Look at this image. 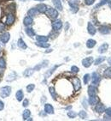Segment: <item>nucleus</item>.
Instances as JSON below:
<instances>
[{
    "instance_id": "nucleus-1",
    "label": "nucleus",
    "mask_w": 111,
    "mask_h": 121,
    "mask_svg": "<svg viewBox=\"0 0 111 121\" xmlns=\"http://www.w3.org/2000/svg\"><path fill=\"white\" fill-rule=\"evenodd\" d=\"M45 14H46L49 17H51V18H52V19L57 18L58 15H59L58 14L57 9H54V8H51V7H47Z\"/></svg>"
},
{
    "instance_id": "nucleus-2",
    "label": "nucleus",
    "mask_w": 111,
    "mask_h": 121,
    "mask_svg": "<svg viewBox=\"0 0 111 121\" xmlns=\"http://www.w3.org/2000/svg\"><path fill=\"white\" fill-rule=\"evenodd\" d=\"M79 0H68V4L71 7V11L73 13H76L79 10Z\"/></svg>"
},
{
    "instance_id": "nucleus-3",
    "label": "nucleus",
    "mask_w": 111,
    "mask_h": 121,
    "mask_svg": "<svg viewBox=\"0 0 111 121\" xmlns=\"http://www.w3.org/2000/svg\"><path fill=\"white\" fill-rule=\"evenodd\" d=\"M10 94H11V87L5 86L0 89V96L2 98H7L8 96L10 95Z\"/></svg>"
},
{
    "instance_id": "nucleus-4",
    "label": "nucleus",
    "mask_w": 111,
    "mask_h": 121,
    "mask_svg": "<svg viewBox=\"0 0 111 121\" xmlns=\"http://www.w3.org/2000/svg\"><path fill=\"white\" fill-rule=\"evenodd\" d=\"M71 81H72V83H73V86H74V91H79V89H80V88H81L80 80H79L78 77H74L71 79Z\"/></svg>"
},
{
    "instance_id": "nucleus-5",
    "label": "nucleus",
    "mask_w": 111,
    "mask_h": 121,
    "mask_svg": "<svg viewBox=\"0 0 111 121\" xmlns=\"http://www.w3.org/2000/svg\"><path fill=\"white\" fill-rule=\"evenodd\" d=\"M93 61H94V59H93L92 57H87V58H84L82 60V65H83L84 67L89 68L93 64Z\"/></svg>"
},
{
    "instance_id": "nucleus-6",
    "label": "nucleus",
    "mask_w": 111,
    "mask_h": 121,
    "mask_svg": "<svg viewBox=\"0 0 111 121\" xmlns=\"http://www.w3.org/2000/svg\"><path fill=\"white\" fill-rule=\"evenodd\" d=\"M62 28H63V22L59 19L58 20H55L52 22V28L55 31H59Z\"/></svg>"
},
{
    "instance_id": "nucleus-7",
    "label": "nucleus",
    "mask_w": 111,
    "mask_h": 121,
    "mask_svg": "<svg viewBox=\"0 0 111 121\" xmlns=\"http://www.w3.org/2000/svg\"><path fill=\"white\" fill-rule=\"evenodd\" d=\"M9 39H10V35H9V33H8V32L3 33L2 35H0V40H1V42L4 43V44H6L9 40Z\"/></svg>"
},
{
    "instance_id": "nucleus-8",
    "label": "nucleus",
    "mask_w": 111,
    "mask_h": 121,
    "mask_svg": "<svg viewBox=\"0 0 111 121\" xmlns=\"http://www.w3.org/2000/svg\"><path fill=\"white\" fill-rule=\"evenodd\" d=\"M101 81V77L100 75L97 72H93L92 73V84L93 85H98Z\"/></svg>"
},
{
    "instance_id": "nucleus-9",
    "label": "nucleus",
    "mask_w": 111,
    "mask_h": 121,
    "mask_svg": "<svg viewBox=\"0 0 111 121\" xmlns=\"http://www.w3.org/2000/svg\"><path fill=\"white\" fill-rule=\"evenodd\" d=\"M15 21H16L15 15L12 14V13H9L7 15V18H6V24L7 25H12L15 22Z\"/></svg>"
},
{
    "instance_id": "nucleus-10",
    "label": "nucleus",
    "mask_w": 111,
    "mask_h": 121,
    "mask_svg": "<svg viewBox=\"0 0 111 121\" xmlns=\"http://www.w3.org/2000/svg\"><path fill=\"white\" fill-rule=\"evenodd\" d=\"M95 110L96 112H98V113H103V112H105V110H106V107L102 103H97V105L95 107Z\"/></svg>"
},
{
    "instance_id": "nucleus-11",
    "label": "nucleus",
    "mask_w": 111,
    "mask_h": 121,
    "mask_svg": "<svg viewBox=\"0 0 111 121\" xmlns=\"http://www.w3.org/2000/svg\"><path fill=\"white\" fill-rule=\"evenodd\" d=\"M97 93V89L94 85H91V86L88 87V95H89V96L96 95Z\"/></svg>"
},
{
    "instance_id": "nucleus-12",
    "label": "nucleus",
    "mask_w": 111,
    "mask_h": 121,
    "mask_svg": "<svg viewBox=\"0 0 111 121\" xmlns=\"http://www.w3.org/2000/svg\"><path fill=\"white\" fill-rule=\"evenodd\" d=\"M87 31L91 35H94L96 34V32H97V29H96V28L94 27V25H92L91 22H88Z\"/></svg>"
},
{
    "instance_id": "nucleus-13",
    "label": "nucleus",
    "mask_w": 111,
    "mask_h": 121,
    "mask_svg": "<svg viewBox=\"0 0 111 121\" xmlns=\"http://www.w3.org/2000/svg\"><path fill=\"white\" fill-rule=\"evenodd\" d=\"M98 31H99L100 34H102V35H108V34H109L110 33V28L108 27V26H101L99 28V29H98Z\"/></svg>"
},
{
    "instance_id": "nucleus-14",
    "label": "nucleus",
    "mask_w": 111,
    "mask_h": 121,
    "mask_svg": "<svg viewBox=\"0 0 111 121\" xmlns=\"http://www.w3.org/2000/svg\"><path fill=\"white\" fill-rule=\"evenodd\" d=\"M98 102H99V98L97 97V95L90 96V98H89V104H90V105H91V106L97 105Z\"/></svg>"
},
{
    "instance_id": "nucleus-15",
    "label": "nucleus",
    "mask_w": 111,
    "mask_h": 121,
    "mask_svg": "<svg viewBox=\"0 0 111 121\" xmlns=\"http://www.w3.org/2000/svg\"><path fill=\"white\" fill-rule=\"evenodd\" d=\"M49 64V61L48 60H44L42 63L39 64L38 65H36L33 69H34V70H40V69H42V68H44V67H46L47 65H48Z\"/></svg>"
},
{
    "instance_id": "nucleus-16",
    "label": "nucleus",
    "mask_w": 111,
    "mask_h": 121,
    "mask_svg": "<svg viewBox=\"0 0 111 121\" xmlns=\"http://www.w3.org/2000/svg\"><path fill=\"white\" fill-rule=\"evenodd\" d=\"M44 112L48 114H53L54 113V108L51 104H45L44 105Z\"/></svg>"
},
{
    "instance_id": "nucleus-17",
    "label": "nucleus",
    "mask_w": 111,
    "mask_h": 121,
    "mask_svg": "<svg viewBox=\"0 0 111 121\" xmlns=\"http://www.w3.org/2000/svg\"><path fill=\"white\" fill-rule=\"evenodd\" d=\"M52 3H53V4L56 7V9H57L58 10H60V11L63 10V4H62L61 0H52Z\"/></svg>"
},
{
    "instance_id": "nucleus-18",
    "label": "nucleus",
    "mask_w": 111,
    "mask_h": 121,
    "mask_svg": "<svg viewBox=\"0 0 111 121\" xmlns=\"http://www.w3.org/2000/svg\"><path fill=\"white\" fill-rule=\"evenodd\" d=\"M16 77H17V74H16L15 71H11V72L8 75L7 78H6V81L7 82H13L16 79Z\"/></svg>"
},
{
    "instance_id": "nucleus-19",
    "label": "nucleus",
    "mask_w": 111,
    "mask_h": 121,
    "mask_svg": "<svg viewBox=\"0 0 111 121\" xmlns=\"http://www.w3.org/2000/svg\"><path fill=\"white\" fill-rule=\"evenodd\" d=\"M32 22H33V20H32V17H31V16H26L25 18H24V20H23V24L25 26H27V27L32 25Z\"/></svg>"
},
{
    "instance_id": "nucleus-20",
    "label": "nucleus",
    "mask_w": 111,
    "mask_h": 121,
    "mask_svg": "<svg viewBox=\"0 0 111 121\" xmlns=\"http://www.w3.org/2000/svg\"><path fill=\"white\" fill-rule=\"evenodd\" d=\"M109 48V45L108 43H103V45H101L98 48V52L99 53H104V52H106L107 50Z\"/></svg>"
},
{
    "instance_id": "nucleus-21",
    "label": "nucleus",
    "mask_w": 111,
    "mask_h": 121,
    "mask_svg": "<svg viewBox=\"0 0 111 121\" xmlns=\"http://www.w3.org/2000/svg\"><path fill=\"white\" fill-rule=\"evenodd\" d=\"M39 13H40V11L38 10L37 8H32V9H30L29 10H28V15L32 17V16H36Z\"/></svg>"
},
{
    "instance_id": "nucleus-22",
    "label": "nucleus",
    "mask_w": 111,
    "mask_h": 121,
    "mask_svg": "<svg viewBox=\"0 0 111 121\" xmlns=\"http://www.w3.org/2000/svg\"><path fill=\"white\" fill-rule=\"evenodd\" d=\"M23 97H24V94H23V91L21 90V89H20V90H18L16 92V98L18 101H21V100H23Z\"/></svg>"
},
{
    "instance_id": "nucleus-23",
    "label": "nucleus",
    "mask_w": 111,
    "mask_h": 121,
    "mask_svg": "<svg viewBox=\"0 0 111 121\" xmlns=\"http://www.w3.org/2000/svg\"><path fill=\"white\" fill-rule=\"evenodd\" d=\"M105 4L110 5L111 4V0H101L99 4H97L95 6V9H98L99 7L103 6V5H105Z\"/></svg>"
},
{
    "instance_id": "nucleus-24",
    "label": "nucleus",
    "mask_w": 111,
    "mask_h": 121,
    "mask_svg": "<svg viewBox=\"0 0 111 121\" xmlns=\"http://www.w3.org/2000/svg\"><path fill=\"white\" fill-rule=\"evenodd\" d=\"M36 8H37L38 10H39L40 13H45V11H46V9H47V6L45 4H38Z\"/></svg>"
},
{
    "instance_id": "nucleus-25",
    "label": "nucleus",
    "mask_w": 111,
    "mask_h": 121,
    "mask_svg": "<svg viewBox=\"0 0 111 121\" xmlns=\"http://www.w3.org/2000/svg\"><path fill=\"white\" fill-rule=\"evenodd\" d=\"M58 67H59V65H55V66H53L51 69H50V70H49L48 71L45 73V75H44V76H45V78H48V77H51V75H52V73L55 71V70H56Z\"/></svg>"
},
{
    "instance_id": "nucleus-26",
    "label": "nucleus",
    "mask_w": 111,
    "mask_h": 121,
    "mask_svg": "<svg viewBox=\"0 0 111 121\" xmlns=\"http://www.w3.org/2000/svg\"><path fill=\"white\" fill-rule=\"evenodd\" d=\"M33 72H34V69H32V68H28V69H27V70H25L23 72V76L26 77H31L32 74H33Z\"/></svg>"
},
{
    "instance_id": "nucleus-27",
    "label": "nucleus",
    "mask_w": 111,
    "mask_h": 121,
    "mask_svg": "<svg viewBox=\"0 0 111 121\" xmlns=\"http://www.w3.org/2000/svg\"><path fill=\"white\" fill-rule=\"evenodd\" d=\"M17 46H18L21 49H27V45H26V43L24 42V40L21 39V38H20L18 40V41H17Z\"/></svg>"
},
{
    "instance_id": "nucleus-28",
    "label": "nucleus",
    "mask_w": 111,
    "mask_h": 121,
    "mask_svg": "<svg viewBox=\"0 0 111 121\" xmlns=\"http://www.w3.org/2000/svg\"><path fill=\"white\" fill-rule=\"evenodd\" d=\"M25 32H26V34L29 36V37H33V36L35 35L34 30H33L32 28H27L25 29Z\"/></svg>"
},
{
    "instance_id": "nucleus-29",
    "label": "nucleus",
    "mask_w": 111,
    "mask_h": 121,
    "mask_svg": "<svg viewBox=\"0 0 111 121\" xmlns=\"http://www.w3.org/2000/svg\"><path fill=\"white\" fill-rule=\"evenodd\" d=\"M96 44H97V42H96V40L90 39V40H87V42H86V47H87L88 48H92V47H95Z\"/></svg>"
},
{
    "instance_id": "nucleus-30",
    "label": "nucleus",
    "mask_w": 111,
    "mask_h": 121,
    "mask_svg": "<svg viewBox=\"0 0 111 121\" xmlns=\"http://www.w3.org/2000/svg\"><path fill=\"white\" fill-rule=\"evenodd\" d=\"M6 67V63L5 60L3 58H0V73L4 72V70Z\"/></svg>"
},
{
    "instance_id": "nucleus-31",
    "label": "nucleus",
    "mask_w": 111,
    "mask_h": 121,
    "mask_svg": "<svg viewBox=\"0 0 111 121\" xmlns=\"http://www.w3.org/2000/svg\"><path fill=\"white\" fill-rule=\"evenodd\" d=\"M49 38L47 36H44V35H38L36 36V40L39 42H47Z\"/></svg>"
},
{
    "instance_id": "nucleus-32",
    "label": "nucleus",
    "mask_w": 111,
    "mask_h": 121,
    "mask_svg": "<svg viewBox=\"0 0 111 121\" xmlns=\"http://www.w3.org/2000/svg\"><path fill=\"white\" fill-rule=\"evenodd\" d=\"M106 59V58L105 57H103V56H102V57H98V58L96 59L95 61H94V65H100V64H102L104 60Z\"/></svg>"
},
{
    "instance_id": "nucleus-33",
    "label": "nucleus",
    "mask_w": 111,
    "mask_h": 121,
    "mask_svg": "<svg viewBox=\"0 0 111 121\" xmlns=\"http://www.w3.org/2000/svg\"><path fill=\"white\" fill-rule=\"evenodd\" d=\"M103 76H104V77H106V78H111V67L107 68L106 70H104Z\"/></svg>"
},
{
    "instance_id": "nucleus-34",
    "label": "nucleus",
    "mask_w": 111,
    "mask_h": 121,
    "mask_svg": "<svg viewBox=\"0 0 111 121\" xmlns=\"http://www.w3.org/2000/svg\"><path fill=\"white\" fill-rule=\"evenodd\" d=\"M49 91H50V94H51V97L53 98L54 100H56V90L53 87H50L49 88Z\"/></svg>"
},
{
    "instance_id": "nucleus-35",
    "label": "nucleus",
    "mask_w": 111,
    "mask_h": 121,
    "mask_svg": "<svg viewBox=\"0 0 111 121\" xmlns=\"http://www.w3.org/2000/svg\"><path fill=\"white\" fill-rule=\"evenodd\" d=\"M30 115H31L30 111H29V110H28V109H26L25 111L23 112V114H22V118H23L24 120H27V119L30 117Z\"/></svg>"
},
{
    "instance_id": "nucleus-36",
    "label": "nucleus",
    "mask_w": 111,
    "mask_h": 121,
    "mask_svg": "<svg viewBox=\"0 0 111 121\" xmlns=\"http://www.w3.org/2000/svg\"><path fill=\"white\" fill-rule=\"evenodd\" d=\"M36 45L38 47H43V48H47V47H50V44L46 43V42H38V43H36Z\"/></svg>"
},
{
    "instance_id": "nucleus-37",
    "label": "nucleus",
    "mask_w": 111,
    "mask_h": 121,
    "mask_svg": "<svg viewBox=\"0 0 111 121\" xmlns=\"http://www.w3.org/2000/svg\"><path fill=\"white\" fill-rule=\"evenodd\" d=\"M79 118L80 119H85L87 117V113H86V112H85V111H80V112H79Z\"/></svg>"
},
{
    "instance_id": "nucleus-38",
    "label": "nucleus",
    "mask_w": 111,
    "mask_h": 121,
    "mask_svg": "<svg viewBox=\"0 0 111 121\" xmlns=\"http://www.w3.org/2000/svg\"><path fill=\"white\" fill-rule=\"evenodd\" d=\"M34 88H35L34 84L31 83V84H29V85H28V86H27V91H28V93H31V92L34 89Z\"/></svg>"
},
{
    "instance_id": "nucleus-39",
    "label": "nucleus",
    "mask_w": 111,
    "mask_h": 121,
    "mask_svg": "<svg viewBox=\"0 0 111 121\" xmlns=\"http://www.w3.org/2000/svg\"><path fill=\"white\" fill-rule=\"evenodd\" d=\"M67 116L71 118V119H74V118H75L77 116V113L75 112H74V111H69L67 112Z\"/></svg>"
},
{
    "instance_id": "nucleus-40",
    "label": "nucleus",
    "mask_w": 111,
    "mask_h": 121,
    "mask_svg": "<svg viewBox=\"0 0 111 121\" xmlns=\"http://www.w3.org/2000/svg\"><path fill=\"white\" fill-rule=\"evenodd\" d=\"M90 75L89 74H86L85 76H84V83L85 84H87L88 82H89V81H90Z\"/></svg>"
},
{
    "instance_id": "nucleus-41",
    "label": "nucleus",
    "mask_w": 111,
    "mask_h": 121,
    "mask_svg": "<svg viewBox=\"0 0 111 121\" xmlns=\"http://www.w3.org/2000/svg\"><path fill=\"white\" fill-rule=\"evenodd\" d=\"M79 69L77 66H75V65H74V66H72L71 67V71L73 73H78L79 72Z\"/></svg>"
},
{
    "instance_id": "nucleus-42",
    "label": "nucleus",
    "mask_w": 111,
    "mask_h": 121,
    "mask_svg": "<svg viewBox=\"0 0 111 121\" xmlns=\"http://www.w3.org/2000/svg\"><path fill=\"white\" fill-rule=\"evenodd\" d=\"M94 2H95V0H85V4L86 5H91L94 4Z\"/></svg>"
},
{
    "instance_id": "nucleus-43",
    "label": "nucleus",
    "mask_w": 111,
    "mask_h": 121,
    "mask_svg": "<svg viewBox=\"0 0 111 121\" xmlns=\"http://www.w3.org/2000/svg\"><path fill=\"white\" fill-rule=\"evenodd\" d=\"M28 104H29V101H28V99H25V100H23V103H22V106L26 107H28Z\"/></svg>"
},
{
    "instance_id": "nucleus-44",
    "label": "nucleus",
    "mask_w": 111,
    "mask_h": 121,
    "mask_svg": "<svg viewBox=\"0 0 111 121\" xmlns=\"http://www.w3.org/2000/svg\"><path fill=\"white\" fill-rule=\"evenodd\" d=\"M5 29V25L2 22H0V32H2Z\"/></svg>"
},
{
    "instance_id": "nucleus-45",
    "label": "nucleus",
    "mask_w": 111,
    "mask_h": 121,
    "mask_svg": "<svg viewBox=\"0 0 111 121\" xmlns=\"http://www.w3.org/2000/svg\"><path fill=\"white\" fill-rule=\"evenodd\" d=\"M105 112H106V114H108L109 116H111V107H109V108L105 110Z\"/></svg>"
},
{
    "instance_id": "nucleus-46",
    "label": "nucleus",
    "mask_w": 111,
    "mask_h": 121,
    "mask_svg": "<svg viewBox=\"0 0 111 121\" xmlns=\"http://www.w3.org/2000/svg\"><path fill=\"white\" fill-rule=\"evenodd\" d=\"M4 108V103L0 100V111H2Z\"/></svg>"
},
{
    "instance_id": "nucleus-47",
    "label": "nucleus",
    "mask_w": 111,
    "mask_h": 121,
    "mask_svg": "<svg viewBox=\"0 0 111 121\" xmlns=\"http://www.w3.org/2000/svg\"><path fill=\"white\" fill-rule=\"evenodd\" d=\"M104 120H111V116H109L108 114H106L105 116L103 117Z\"/></svg>"
},
{
    "instance_id": "nucleus-48",
    "label": "nucleus",
    "mask_w": 111,
    "mask_h": 121,
    "mask_svg": "<svg viewBox=\"0 0 111 121\" xmlns=\"http://www.w3.org/2000/svg\"><path fill=\"white\" fill-rule=\"evenodd\" d=\"M83 107H85V108H87V105H86V99H84L83 100Z\"/></svg>"
},
{
    "instance_id": "nucleus-49",
    "label": "nucleus",
    "mask_w": 111,
    "mask_h": 121,
    "mask_svg": "<svg viewBox=\"0 0 111 121\" xmlns=\"http://www.w3.org/2000/svg\"><path fill=\"white\" fill-rule=\"evenodd\" d=\"M68 28H69V23H68V22H67V23H66V25H65V30H67V29H68Z\"/></svg>"
},
{
    "instance_id": "nucleus-50",
    "label": "nucleus",
    "mask_w": 111,
    "mask_h": 121,
    "mask_svg": "<svg viewBox=\"0 0 111 121\" xmlns=\"http://www.w3.org/2000/svg\"><path fill=\"white\" fill-rule=\"evenodd\" d=\"M108 63H109V65H111V57H110L109 58H108Z\"/></svg>"
},
{
    "instance_id": "nucleus-51",
    "label": "nucleus",
    "mask_w": 111,
    "mask_h": 121,
    "mask_svg": "<svg viewBox=\"0 0 111 121\" xmlns=\"http://www.w3.org/2000/svg\"><path fill=\"white\" fill-rule=\"evenodd\" d=\"M52 52V49H49V50H47V51H45V52Z\"/></svg>"
},
{
    "instance_id": "nucleus-52",
    "label": "nucleus",
    "mask_w": 111,
    "mask_h": 121,
    "mask_svg": "<svg viewBox=\"0 0 111 121\" xmlns=\"http://www.w3.org/2000/svg\"><path fill=\"white\" fill-rule=\"evenodd\" d=\"M36 1H44V0H36Z\"/></svg>"
},
{
    "instance_id": "nucleus-53",
    "label": "nucleus",
    "mask_w": 111,
    "mask_h": 121,
    "mask_svg": "<svg viewBox=\"0 0 111 121\" xmlns=\"http://www.w3.org/2000/svg\"><path fill=\"white\" fill-rule=\"evenodd\" d=\"M20 1H22V2H24V1H26V0H20Z\"/></svg>"
},
{
    "instance_id": "nucleus-54",
    "label": "nucleus",
    "mask_w": 111,
    "mask_h": 121,
    "mask_svg": "<svg viewBox=\"0 0 111 121\" xmlns=\"http://www.w3.org/2000/svg\"><path fill=\"white\" fill-rule=\"evenodd\" d=\"M0 52H1V50H0Z\"/></svg>"
}]
</instances>
